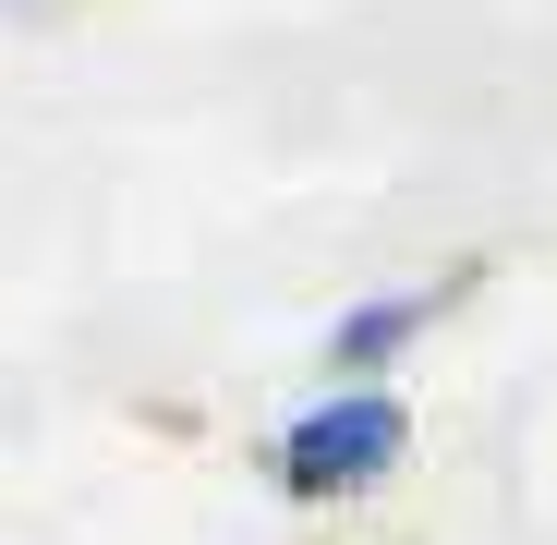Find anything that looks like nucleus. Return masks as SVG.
Returning a JSON list of instances; mask_svg holds the SVG:
<instances>
[{
  "label": "nucleus",
  "mask_w": 557,
  "mask_h": 545,
  "mask_svg": "<svg viewBox=\"0 0 557 545\" xmlns=\"http://www.w3.org/2000/svg\"><path fill=\"white\" fill-rule=\"evenodd\" d=\"M400 461H412V400L400 388H315L292 424L267 436V473H278L292 509H351V497H376Z\"/></svg>",
  "instance_id": "1"
},
{
  "label": "nucleus",
  "mask_w": 557,
  "mask_h": 545,
  "mask_svg": "<svg viewBox=\"0 0 557 545\" xmlns=\"http://www.w3.org/2000/svg\"><path fill=\"white\" fill-rule=\"evenodd\" d=\"M436 304H448V292H424V280H412V292H363V304H339L327 339H315L327 388H388V363L436 327Z\"/></svg>",
  "instance_id": "2"
}]
</instances>
